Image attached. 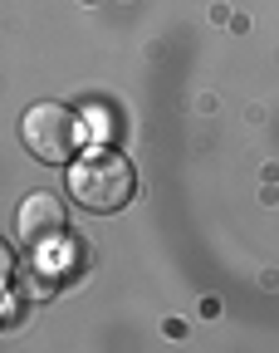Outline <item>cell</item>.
I'll use <instances>...</instances> for the list:
<instances>
[{"label": "cell", "mask_w": 279, "mask_h": 353, "mask_svg": "<svg viewBox=\"0 0 279 353\" xmlns=\"http://www.w3.org/2000/svg\"><path fill=\"white\" fill-rule=\"evenodd\" d=\"M15 275V255H10V245H6V236H0V285H6Z\"/></svg>", "instance_id": "277c9868"}, {"label": "cell", "mask_w": 279, "mask_h": 353, "mask_svg": "<svg viewBox=\"0 0 279 353\" xmlns=\"http://www.w3.org/2000/svg\"><path fill=\"white\" fill-rule=\"evenodd\" d=\"M59 231H64V206L50 192H34V196L20 201V236L34 250H44V241H54Z\"/></svg>", "instance_id": "3957f363"}, {"label": "cell", "mask_w": 279, "mask_h": 353, "mask_svg": "<svg viewBox=\"0 0 279 353\" xmlns=\"http://www.w3.org/2000/svg\"><path fill=\"white\" fill-rule=\"evenodd\" d=\"M20 138L39 162H74L83 148V123L64 103H34L20 118Z\"/></svg>", "instance_id": "7a4b0ae2"}, {"label": "cell", "mask_w": 279, "mask_h": 353, "mask_svg": "<svg viewBox=\"0 0 279 353\" xmlns=\"http://www.w3.org/2000/svg\"><path fill=\"white\" fill-rule=\"evenodd\" d=\"M10 319H15V299H10V294H0V329H6Z\"/></svg>", "instance_id": "5b68a950"}, {"label": "cell", "mask_w": 279, "mask_h": 353, "mask_svg": "<svg viewBox=\"0 0 279 353\" xmlns=\"http://www.w3.org/2000/svg\"><path fill=\"white\" fill-rule=\"evenodd\" d=\"M132 192H137V172H132V162H127L123 152H113V148H93V152H83V157L69 167V196H74L83 211H99V216L123 211V206L132 201Z\"/></svg>", "instance_id": "6da1fadb"}]
</instances>
